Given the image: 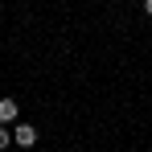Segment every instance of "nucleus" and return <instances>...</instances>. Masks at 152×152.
<instances>
[{"label": "nucleus", "instance_id": "nucleus-3", "mask_svg": "<svg viewBox=\"0 0 152 152\" xmlns=\"http://www.w3.org/2000/svg\"><path fill=\"white\" fill-rule=\"evenodd\" d=\"M12 144V132H8V124H0V152Z\"/></svg>", "mask_w": 152, "mask_h": 152}, {"label": "nucleus", "instance_id": "nucleus-2", "mask_svg": "<svg viewBox=\"0 0 152 152\" xmlns=\"http://www.w3.org/2000/svg\"><path fill=\"white\" fill-rule=\"evenodd\" d=\"M17 115H21V103L17 99H0V124H17Z\"/></svg>", "mask_w": 152, "mask_h": 152}, {"label": "nucleus", "instance_id": "nucleus-4", "mask_svg": "<svg viewBox=\"0 0 152 152\" xmlns=\"http://www.w3.org/2000/svg\"><path fill=\"white\" fill-rule=\"evenodd\" d=\"M144 12H148V17H152V0H144Z\"/></svg>", "mask_w": 152, "mask_h": 152}, {"label": "nucleus", "instance_id": "nucleus-1", "mask_svg": "<svg viewBox=\"0 0 152 152\" xmlns=\"http://www.w3.org/2000/svg\"><path fill=\"white\" fill-rule=\"evenodd\" d=\"M12 144L33 148V144H37V127H33V124H17V127H12Z\"/></svg>", "mask_w": 152, "mask_h": 152}]
</instances>
